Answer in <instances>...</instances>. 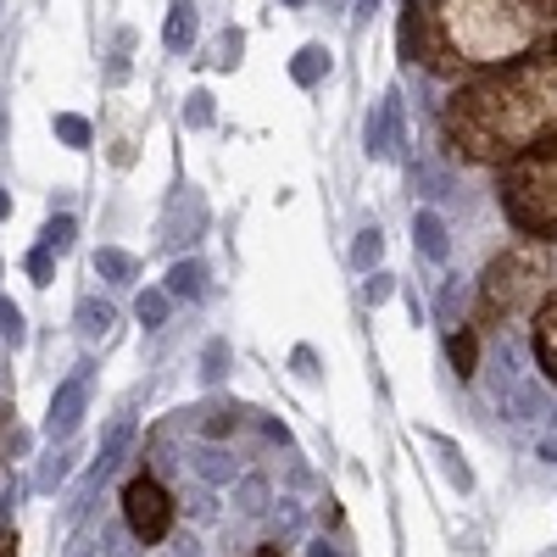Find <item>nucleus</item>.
<instances>
[{
	"mask_svg": "<svg viewBox=\"0 0 557 557\" xmlns=\"http://www.w3.org/2000/svg\"><path fill=\"white\" fill-rule=\"evenodd\" d=\"M162 39H168V51H184V45L196 39V7H190V0H173V7H168Z\"/></svg>",
	"mask_w": 557,
	"mask_h": 557,
	"instance_id": "obj_21",
	"label": "nucleus"
},
{
	"mask_svg": "<svg viewBox=\"0 0 557 557\" xmlns=\"http://www.w3.org/2000/svg\"><path fill=\"white\" fill-rule=\"evenodd\" d=\"M285 7H307V0H285Z\"/></svg>",
	"mask_w": 557,
	"mask_h": 557,
	"instance_id": "obj_50",
	"label": "nucleus"
},
{
	"mask_svg": "<svg viewBox=\"0 0 557 557\" xmlns=\"http://www.w3.org/2000/svg\"><path fill=\"white\" fill-rule=\"evenodd\" d=\"M128 441H134V418H112V424H107V435H101V451L89 457V474H84V496L96 491V485H101V480H107V474L117 469V462H123Z\"/></svg>",
	"mask_w": 557,
	"mask_h": 557,
	"instance_id": "obj_11",
	"label": "nucleus"
},
{
	"mask_svg": "<svg viewBox=\"0 0 557 557\" xmlns=\"http://www.w3.org/2000/svg\"><path fill=\"white\" fill-rule=\"evenodd\" d=\"M380 257H385V235H380V228H362L357 246H351V262H357L362 273H374V268H380Z\"/></svg>",
	"mask_w": 557,
	"mask_h": 557,
	"instance_id": "obj_26",
	"label": "nucleus"
},
{
	"mask_svg": "<svg viewBox=\"0 0 557 557\" xmlns=\"http://www.w3.org/2000/svg\"><path fill=\"white\" fill-rule=\"evenodd\" d=\"M168 307H173V296H168V290H139L134 318L146 323V330H162V323H168Z\"/></svg>",
	"mask_w": 557,
	"mask_h": 557,
	"instance_id": "obj_24",
	"label": "nucleus"
},
{
	"mask_svg": "<svg viewBox=\"0 0 557 557\" xmlns=\"http://www.w3.org/2000/svg\"><path fill=\"white\" fill-rule=\"evenodd\" d=\"M67 474H73V451L62 446V451H51V457L39 462V474H34V485H39V491H57V485H62Z\"/></svg>",
	"mask_w": 557,
	"mask_h": 557,
	"instance_id": "obj_25",
	"label": "nucleus"
},
{
	"mask_svg": "<svg viewBox=\"0 0 557 557\" xmlns=\"http://www.w3.org/2000/svg\"><path fill=\"white\" fill-rule=\"evenodd\" d=\"M496 374H491V396H496V407L507 412V418H519V424H530V418H541L546 412V380L541 374H530V368L519 362V351L507 346V341H496Z\"/></svg>",
	"mask_w": 557,
	"mask_h": 557,
	"instance_id": "obj_6",
	"label": "nucleus"
},
{
	"mask_svg": "<svg viewBox=\"0 0 557 557\" xmlns=\"http://www.w3.org/2000/svg\"><path fill=\"white\" fill-rule=\"evenodd\" d=\"M117 507H123V524L139 535V546H162V541L173 535L178 502H173V491H168L157 474H134V480L123 485Z\"/></svg>",
	"mask_w": 557,
	"mask_h": 557,
	"instance_id": "obj_5",
	"label": "nucleus"
},
{
	"mask_svg": "<svg viewBox=\"0 0 557 557\" xmlns=\"http://www.w3.org/2000/svg\"><path fill=\"white\" fill-rule=\"evenodd\" d=\"M223 374H228V341H207V351H201V380H207V385H223Z\"/></svg>",
	"mask_w": 557,
	"mask_h": 557,
	"instance_id": "obj_29",
	"label": "nucleus"
},
{
	"mask_svg": "<svg viewBox=\"0 0 557 557\" xmlns=\"http://www.w3.org/2000/svg\"><path fill=\"white\" fill-rule=\"evenodd\" d=\"M273 530H278V541H273V546L296 541V535H301V502H278V513H273Z\"/></svg>",
	"mask_w": 557,
	"mask_h": 557,
	"instance_id": "obj_31",
	"label": "nucleus"
},
{
	"mask_svg": "<svg viewBox=\"0 0 557 557\" xmlns=\"http://www.w3.org/2000/svg\"><path fill=\"white\" fill-rule=\"evenodd\" d=\"M330 67H335L330 45H301V51H296V62H290V78H296L301 89H312V84H323V78H330Z\"/></svg>",
	"mask_w": 557,
	"mask_h": 557,
	"instance_id": "obj_19",
	"label": "nucleus"
},
{
	"mask_svg": "<svg viewBox=\"0 0 557 557\" xmlns=\"http://www.w3.org/2000/svg\"><path fill=\"white\" fill-rule=\"evenodd\" d=\"M0 557H17V535L7 524H0Z\"/></svg>",
	"mask_w": 557,
	"mask_h": 557,
	"instance_id": "obj_42",
	"label": "nucleus"
},
{
	"mask_svg": "<svg viewBox=\"0 0 557 557\" xmlns=\"http://www.w3.org/2000/svg\"><path fill=\"white\" fill-rule=\"evenodd\" d=\"M184 123H190V128L212 123V96H207V89H190V101H184Z\"/></svg>",
	"mask_w": 557,
	"mask_h": 557,
	"instance_id": "obj_36",
	"label": "nucleus"
},
{
	"mask_svg": "<svg viewBox=\"0 0 557 557\" xmlns=\"http://www.w3.org/2000/svg\"><path fill=\"white\" fill-rule=\"evenodd\" d=\"M178 507H184L190 519H212V513H218V502H212V491H207V485H190Z\"/></svg>",
	"mask_w": 557,
	"mask_h": 557,
	"instance_id": "obj_34",
	"label": "nucleus"
},
{
	"mask_svg": "<svg viewBox=\"0 0 557 557\" xmlns=\"http://www.w3.org/2000/svg\"><path fill=\"white\" fill-rule=\"evenodd\" d=\"M162 290L178 296V301H201V296H207V262L178 257V262L168 268V285H162Z\"/></svg>",
	"mask_w": 557,
	"mask_h": 557,
	"instance_id": "obj_14",
	"label": "nucleus"
},
{
	"mask_svg": "<svg viewBox=\"0 0 557 557\" xmlns=\"http://www.w3.org/2000/svg\"><path fill=\"white\" fill-rule=\"evenodd\" d=\"M362 296H368V307H380V301H391V296H396V278L374 268V273H368V285H362Z\"/></svg>",
	"mask_w": 557,
	"mask_h": 557,
	"instance_id": "obj_37",
	"label": "nucleus"
},
{
	"mask_svg": "<svg viewBox=\"0 0 557 557\" xmlns=\"http://www.w3.org/2000/svg\"><path fill=\"white\" fill-rule=\"evenodd\" d=\"M89 380H96V362H78L73 374L57 385L51 412H45V435H51V441H73V435H78L84 407H89Z\"/></svg>",
	"mask_w": 557,
	"mask_h": 557,
	"instance_id": "obj_7",
	"label": "nucleus"
},
{
	"mask_svg": "<svg viewBox=\"0 0 557 557\" xmlns=\"http://www.w3.org/2000/svg\"><path fill=\"white\" fill-rule=\"evenodd\" d=\"M446 357H451V368H457V380H474V374H480V335L469 330V323L446 330Z\"/></svg>",
	"mask_w": 557,
	"mask_h": 557,
	"instance_id": "obj_16",
	"label": "nucleus"
},
{
	"mask_svg": "<svg viewBox=\"0 0 557 557\" xmlns=\"http://www.w3.org/2000/svg\"><path fill=\"white\" fill-rule=\"evenodd\" d=\"M290 368H296V380L312 385V380H318V351H312V346H296V351H290Z\"/></svg>",
	"mask_w": 557,
	"mask_h": 557,
	"instance_id": "obj_39",
	"label": "nucleus"
},
{
	"mask_svg": "<svg viewBox=\"0 0 557 557\" xmlns=\"http://www.w3.org/2000/svg\"><path fill=\"white\" fill-rule=\"evenodd\" d=\"M307 557H346V552H341L335 541H323V535H318V541H307Z\"/></svg>",
	"mask_w": 557,
	"mask_h": 557,
	"instance_id": "obj_41",
	"label": "nucleus"
},
{
	"mask_svg": "<svg viewBox=\"0 0 557 557\" xmlns=\"http://www.w3.org/2000/svg\"><path fill=\"white\" fill-rule=\"evenodd\" d=\"M546 246L530 240V246H513L491 257V268L480 273V323L485 330H502L524 312H535V301L546 296Z\"/></svg>",
	"mask_w": 557,
	"mask_h": 557,
	"instance_id": "obj_4",
	"label": "nucleus"
},
{
	"mask_svg": "<svg viewBox=\"0 0 557 557\" xmlns=\"http://www.w3.org/2000/svg\"><path fill=\"white\" fill-rule=\"evenodd\" d=\"M240 51H246V39H240V28H228V34L218 39V67H235V62H240Z\"/></svg>",
	"mask_w": 557,
	"mask_h": 557,
	"instance_id": "obj_38",
	"label": "nucleus"
},
{
	"mask_svg": "<svg viewBox=\"0 0 557 557\" xmlns=\"http://www.w3.org/2000/svg\"><path fill=\"white\" fill-rule=\"evenodd\" d=\"M190 469H196L201 485H228V480H235V457L223 451V441H207V446L190 451Z\"/></svg>",
	"mask_w": 557,
	"mask_h": 557,
	"instance_id": "obj_13",
	"label": "nucleus"
},
{
	"mask_svg": "<svg viewBox=\"0 0 557 557\" xmlns=\"http://www.w3.org/2000/svg\"><path fill=\"white\" fill-rule=\"evenodd\" d=\"M441 323H446V330H457V323H462V307H469V296H462V285H457V278H451V285L441 290Z\"/></svg>",
	"mask_w": 557,
	"mask_h": 557,
	"instance_id": "obj_32",
	"label": "nucleus"
},
{
	"mask_svg": "<svg viewBox=\"0 0 557 557\" xmlns=\"http://www.w3.org/2000/svg\"><path fill=\"white\" fill-rule=\"evenodd\" d=\"M101 557H146V546H139V535L117 519V524L101 530Z\"/></svg>",
	"mask_w": 557,
	"mask_h": 557,
	"instance_id": "obj_23",
	"label": "nucleus"
},
{
	"mask_svg": "<svg viewBox=\"0 0 557 557\" xmlns=\"http://www.w3.org/2000/svg\"><path fill=\"white\" fill-rule=\"evenodd\" d=\"M7 212H12V196H7V190H0V218H7Z\"/></svg>",
	"mask_w": 557,
	"mask_h": 557,
	"instance_id": "obj_47",
	"label": "nucleus"
},
{
	"mask_svg": "<svg viewBox=\"0 0 557 557\" xmlns=\"http://www.w3.org/2000/svg\"><path fill=\"white\" fill-rule=\"evenodd\" d=\"M51 273H57V251L51 246H34L28 251V278H34V285H51Z\"/></svg>",
	"mask_w": 557,
	"mask_h": 557,
	"instance_id": "obj_33",
	"label": "nucleus"
},
{
	"mask_svg": "<svg viewBox=\"0 0 557 557\" xmlns=\"http://www.w3.org/2000/svg\"><path fill=\"white\" fill-rule=\"evenodd\" d=\"M207 223H212V212H207V196L196 190H178L173 201H168V218H162V235L168 240H201L207 235Z\"/></svg>",
	"mask_w": 557,
	"mask_h": 557,
	"instance_id": "obj_9",
	"label": "nucleus"
},
{
	"mask_svg": "<svg viewBox=\"0 0 557 557\" xmlns=\"http://www.w3.org/2000/svg\"><path fill=\"white\" fill-rule=\"evenodd\" d=\"M57 139H62V146H73V151H84L89 146V123L78 112H57Z\"/></svg>",
	"mask_w": 557,
	"mask_h": 557,
	"instance_id": "obj_30",
	"label": "nucleus"
},
{
	"mask_svg": "<svg viewBox=\"0 0 557 557\" xmlns=\"http://www.w3.org/2000/svg\"><path fill=\"white\" fill-rule=\"evenodd\" d=\"M530 351H535V368H541V380L557 385V290L535 301L530 312Z\"/></svg>",
	"mask_w": 557,
	"mask_h": 557,
	"instance_id": "obj_8",
	"label": "nucleus"
},
{
	"mask_svg": "<svg viewBox=\"0 0 557 557\" xmlns=\"http://www.w3.org/2000/svg\"><path fill=\"white\" fill-rule=\"evenodd\" d=\"M240 412L246 407H228V401H212V407H196V435L201 441H223L240 430Z\"/></svg>",
	"mask_w": 557,
	"mask_h": 557,
	"instance_id": "obj_18",
	"label": "nucleus"
},
{
	"mask_svg": "<svg viewBox=\"0 0 557 557\" xmlns=\"http://www.w3.org/2000/svg\"><path fill=\"white\" fill-rule=\"evenodd\" d=\"M374 7H380V0H357V17H374Z\"/></svg>",
	"mask_w": 557,
	"mask_h": 557,
	"instance_id": "obj_46",
	"label": "nucleus"
},
{
	"mask_svg": "<svg viewBox=\"0 0 557 557\" xmlns=\"http://www.w3.org/2000/svg\"><path fill=\"white\" fill-rule=\"evenodd\" d=\"M0 341H7V346H23L28 341V323H23V312H17L12 296H0Z\"/></svg>",
	"mask_w": 557,
	"mask_h": 557,
	"instance_id": "obj_28",
	"label": "nucleus"
},
{
	"mask_svg": "<svg viewBox=\"0 0 557 557\" xmlns=\"http://www.w3.org/2000/svg\"><path fill=\"white\" fill-rule=\"evenodd\" d=\"M67 557H101V546H89V541H73V546H67Z\"/></svg>",
	"mask_w": 557,
	"mask_h": 557,
	"instance_id": "obj_43",
	"label": "nucleus"
},
{
	"mask_svg": "<svg viewBox=\"0 0 557 557\" xmlns=\"http://www.w3.org/2000/svg\"><path fill=\"white\" fill-rule=\"evenodd\" d=\"M246 557H285V552H278V546L268 541V546H257V552H246Z\"/></svg>",
	"mask_w": 557,
	"mask_h": 557,
	"instance_id": "obj_45",
	"label": "nucleus"
},
{
	"mask_svg": "<svg viewBox=\"0 0 557 557\" xmlns=\"http://www.w3.org/2000/svg\"><path fill=\"white\" fill-rule=\"evenodd\" d=\"M362 146H368V157H374V162H385V157H396V151H401V96H396V89L380 101V112L368 117Z\"/></svg>",
	"mask_w": 557,
	"mask_h": 557,
	"instance_id": "obj_10",
	"label": "nucleus"
},
{
	"mask_svg": "<svg viewBox=\"0 0 557 557\" xmlns=\"http://www.w3.org/2000/svg\"><path fill=\"white\" fill-rule=\"evenodd\" d=\"M446 139L462 162H513L557 139V39L446 96Z\"/></svg>",
	"mask_w": 557,
	"mask_h": 557,
	"instance_id": "obj_1",
	"label": "nucleus"
},
{
	"mask_svg": "<svg viewBox=\"0 0 557 557\" xmlns=\"http://www.w3.org/2000/svg\"><path fill=\"white\" fill-rule=\"evenodd\" d=\"M412 240H418V251H424L430 262H446V257H451V235H446V218H441V212H430V207L412 218Z\"/></svg>",
	"mask_w": 557,
	"mask_h": 557,
	"instance_id": "obj_12",
	"label": "nucleus"
},
{
	"mask_svg": "<svg viewBox=\"0 0 557 557\" xmlns=\"http://www.w3.org/2000/svg\"><path fill=\"white\" fill-rule=\"evenodd\" d=\"M96 273L107 278V285H134L139 262H134L128 251H117V246H101V251H96Z\"/></svg>",
	"mask_w": 557,
	"mask_h": 557,
	"instance_id": "obj_20",
	"label": "nucleus"
},
{
	"mask_svg": "<svg viewBox=\"0 0 557 557\" xmlns=\"http://www.w3.org/2000/svg\"><path fill=\"white\" fill-rule=\"evenodd\" d=\"M73 240H78V223L62 212V218H51V223H45V235H39V246H51L57 257L62 251H73Z\"/></svg>",
	"mask_w": 557,
	"mask_h": 557,
	"instance_id": "obj_27",
	"label": "nucleus"
},
{
	"mask_svg": "<svg viewBox=\"0 0 557 557\" xmlns=\"http://www.w3.org/2000/svg\"><path fill=\"white\" fill-rule=\"evenodd\" d=\"M168 557H201V541L196 535H168Z\"/></svg>",
	"mask_w": 557,
	"mask_h": 557,
	"instance_id": "obj_40",
	"label": "nucleus"
},
{
	"mask_svg": "<svg viewBox=\"0 0 557 557\" xmlns=\"http://www.w3.org/2000/svg\"><path fill=\"white\" fill-rule=\"evenodd\" d=\"M541 457H546V462H557V435H546V441H541Z\"/></svg>",
	"mask_w": 557,
	"mask_h": 557,
	"instance_id": "obj_44",
	"label": "nucleus"
},
{
	"mask_svg": "<svg viewBox=\"0 0 557 557\" xmlns=\"http://www.w3.org/2000/svg\"><path fill=\"white\" fill-rule=\"evenodd\" d=\"M0 139H7V107H0Z\"/></svg>",
	"mask_w": 557,
	"mask_h": 557,
	"instance_id": "obj_48",
	"label": "nucleus"
},
{
	"mask_svg": "<svg viewBox=\"0 0 557 557\" xmlns=\"http://www.w3.org/2000/svg\"><path fill=\"white\" fill-rule=\"evenodd\" d=\"M235 513H240V519L273 513V485H268V474H240V480H235Z\"/></svg>",
	"mask_w": 557,
	"mask_h": 557,
	"instance_id": "obj_15",
	"label": "nucleus"
},
{
	"mask_svg": "<svg viewBox=\"0 0 557 557\" xmlns=\"http://www.w3.org/2000/svg\"><path fill=\"white\" fill-rule=\"evenodd\" d=\"M128 51H134V34H128V28H117V45H112V67H107V78H112V84H123V78H128Z\"/></svg>",
	"mask_w": 557,
	"mask_h": 557,
	"instance_id": "obj_35",
	"label": "nucleus"
},
{
	"mask_svg": "<svg viewBox=\"0 0 557 557\" xmlns=\"http://www.w3.org/2000/svg\"><path fill=\"white\" fill-rule=\"evenodd\" d=\"M396 39L401 62L430 73L507 67L546 39V12L530 0H407Z\"/></svg>",
	"mask_w": 557,
	"mask_h": 557,
	"instance_id": "obj_2",
	"label": "nucleus"
},
{
	"mask_svg": "<svg viewBox=\"0 0 557 557\" xmlns=\"http://www.w3.org/2000/svg\"><path fill=\"white\" fill-rule=\"evenodd\" d=\"M430 446L441 451V469H446V480H451L457 491H474V474H469V462H462V451H457L446 435H430Z\"/></svg>",
	"mask_w": 557,
	"mask_h": 557,
	"instance_id": "obj_22",
	"label": "nucleus"
},
{
	"mask_svg": "<svg viewBox=\"0 0 557 557\" xmlns=\"http://www.w3.org/2000/svg\"><path fill=\"white\" fill-rule=\"evenodd\" d=\"M530 7H535V12H541V7H557V0H530Z\"/></svg>",
	"mask_w": 557,
	"mask_h": 557,
	"instance_id": "obj_49",
	"label": "nucleus"
},
{
	"mask_svg": "<svg viewBox=\"0 0 557 557\" xmlns=\"http://www.w3.org/2000/svg\"><path fill=\"white\" fill-rule=\"evenodd\" d=\"M502 212L519 235L541 240V246H557V139L546 146L502 162Z\"/></svg>",
	"mask_w": 557,
	"mask_h": 557,
	"instance_id": "obj_3",
	"label": "nucleus"
},
{
	"mask_svg": "<svg viewBox=\"0 0 557 557\" xmlns=\"http://www.w3.org/2000/svg\"><path fill=\"white\" fill-rule=\"evenodd\" d=\"M73 323H78L84 341H107L112 323H117V312H112V301H101V296H84V301L73 307Z\"/></svg>",
	"mask_w": 557,
	"mask_h": 557,
	"instance_id": "obj_17",
	"label": "nucleus"
}]
</instances>
